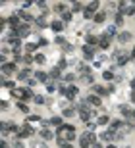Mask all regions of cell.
Returning <instances> with one entry per match:
<instances>
[{"label": "cell", "instance_id": "obj_35", "mask_svg": "<svg viewBox=\"0 0 135 148\" xmlns=\"http://www.w3.org/2000/svg\"><path fill=\"white\" fill-rule=\"evenodd\" d=\"M60 20L64 21V23H70V21L73 20V12H71V10H68L66 13H62V15H60Z\"/></svg>", "mask_w": 135, "mask_h": 148}, {"label": "cell", "instance_id": "obj_22", "mask_svg": "<svg viewBox=\"0 0 135 148\" xmlns=\"http://www.w3.org/2000/svg\"><path fill=\"white\" fill-rule=\"evenodd\" d=\"M110 116L108 114H100V116L96 117V125H100V127H102V125H110Z\"/></svg>", "mask_w": 135, "mask_h": 148}, {"label": "cell", "instance_id": "obj_5", "mask_svg": "<svg viewBox=\"0 0 135 148\" xmlns=\"http://www.w3.org/2000/svg\"><path fill=\"white\" fill-rule=\"evenodd\" d=\"M116 40H118L120 44H128V42H131V40H133V33H131V31H128V29H123V31H120V33H118Z\"/></svg>", "mask_w": 135, "mask_h": 148}, {"label": "cell", "instance_id": "obj_47", "mask_svg": "<svg viewBox=\"0 0 135 148\" xmlns=\"http://www.w3.org/2000/svg\"><path fill=\"white\" fill-rule=\"evenodd\" d=\"M8 108H10V102H8V100H2V110H4V112H6Z\"/></svg>", "mask_w": 135, "mask_h": 148}, {"label": "cell", "instance_id": "obj_3", "mask_svg": "<svg viewBox=\"0 0 135 148\" xmlns=\"http://www.w3.org/2000/svg\"><path fill=\"white\" fill-rule=\"evenodd\" d=\"M33 73H35V71H33L31 67H23V69L18 71V75H16V81H19V83H27V81L31 79Z\"/></svg>", "mask_w": 135, "mask_h": 148}, {"label": "cell", "instance_id": "obj_32", "mask_svg": "<svg viewBox=\"0 0 135 148\" xmlns=\"http://www.w3.org/2000/svg\"><path fill=\"white\" fill-rule=\"evenodd\" d=\"M123 125H126V123H123V119H114V121L110 123V129H112L114 133H118V129L123 127Z\"/></svg>", "mask_w": 135, "mask_h": 148}, {"label": "cell", "instance_id": "obj_31", "mask_svg": "<svg viewBox=\"0 0 135 148\" xmlns=\"http://www.w3.org/2000/svg\"><path fill=\"white\" fill-rule=\"evenodd\" d=\"M2 87L8 89V90H14L16 89V81H14V79H2Z\"/></svg>", "mask_w": 135, "mask_h": 148}, {"label": "cell", "instance_id": "obj_6", "mask_svg": "<svg viewBox=\"0 0 135 148\" xmlns=\"http://www.w3.org/2000/svg\"><path fill=\"white\" fill-rule=\"evenodd\" d=\"M33 77L37 79L39 83H43V85H48V83H50V77H48V71H45V69H37L35 73H33Z\"/></svg>", "mask_w": 135, "mask_h": 148}, {"label": "cell", "instance_id": "obj_26", "mask_svg": "<svg viewBox=\"0 0 135 148\" xmlns=\"http://www.w3.org/2000/svg\"><path fill=\"white\" fill-rule=\"evenodd\" d=\"M85 8H87V4H83V2H73L71 4V12L79 13V12H85Z\"/></svg>", "mask_w": 135, "mask_h": 148}, {"label": "cell", "instance_id": "obj_52", "mask_svg": "<svg viewBox=\"0 0 135 148\" xmlns=\"http://www.w3.org/2000/svg\"><path fill=\"white\" fill-rule=\"evenodd\" d=\"M106 148H120V146H116V144H106Z\"/></svg>", "mask_w": 135, "mask_h": 148}, {"label": "cell", "instance_id": "obj_43", "mask_svg": "<svg viewBox=\"0 0 135 148\" xmlns=\"http://www.w3.org/2000/svg\"><path fill=\"white\" fill-rule=\"evenodd\" d=\"M37 85H39V81H37V79H35V77H31V79H29V81H27V83H25V87H29V89H33V87H37Z\"/></svg>", "mask_w": 135, "mask_h": 148}, {"label": "cell", "instance_id": "obj_4", "mask_svg": "<svg viewBox=\"0 0 135 148\" xmlns=\"http://www.w3.org/2000/svg\"><path fill=\"white\" fill-rule=\"evenodd\" d=\"M116 139V133L112 129H106V131H100L98 133V141L100 142H106V144H112V141Z\"/></svg>", "mask_w": 135, "mask_h": 148}, {"label": "cell", "instance_id": "obj_8", "mask_svg": "<svg viewBox=\"0 0 135 148\" xmlns=\"http://www.w3.org/2000/svg\"><path fill=\"white\" fill-rule=\"evenodd\" d=\"M64 27H66V23L60 20V17H56V20L50 21V29H52V33H56V35H60V33L64 31Z\"/></svg>", "mask_w": 135, "mask_h": 148}, {"label": "cell", "instance_id": "obj_20", "mask_svg": "<svg viewBox=\"0 0 135 148\" xmlns=\"http://www.w3.org/2000/svg\"><path fill=\"white\" fill-rule=\"evenodd\" d=\"M48 77H50V81L56 83V79H64V75H62V71L58 69V67H52V69L48 71Z\"/></svg>", "mask_w": 135, "mask_h": 148}, {"label": "cell", "instance_id": "obj_49", "mask_svg": "<svg viewBox=\"0 0 135 148\" xmlns=\"http://www.w3.org/2000/svg\"><path fill=\"white\" fill-rule=\"evenodd\" d=\"M129 102L135 104V90H131V94H129Z\"/></svg>", "mask_w": 135, "mask_h": 148}, {"label": "cell", "instance_id": "obj_24", "mask_svg": "<svg viewBox=\"0 0 135 148\" xmlns=\"http://www.w3.org/2000/svg\"><path fill=\"white\" fill-rule=\"evenodd\" d=\"M116 27H122L123 23H126V15L123 13H120V12H116V15H114V21H112Z\"/></svg>", "mask_w": 135, "mask_h": 148}, {"label": "cell", "instance_id": "obj_11", "mask_svg": "<svg viewBox=\"0 0 135 148\" xmlns=\"http://www.w3.org/2000/svg\"><path fill=\"white\" fill-rule=\"evenodd\" d=\"M81 52H83V60H85V62H89V60L95 58V48H93V46H89V44H83V46H81Z\"/></svg>", "mask_w": 135, "mask_h": 148}, {"label": "cell", "instance_id": "obj_15", "mask_svg": "<svg viewBox=\"0 0 135 148\" xmlns=\"http://www.w3.org/2000/svg\"><path fill=\"white\" fill-rule=\"evenodd\" d=\"M87 102H89V106L100 108V106H102V98H100V96H96V94H89V96H87Z\"/></svg>", "mask_w": 135, "mask_h": 148}, {"label": "cell", "instance_id": "obj_51", "mask_svg": "<svg viewBox=\"0 0 135 148\" xmlns=\"http://www.w3.org/2000/svg\"><path fill=\"white\" fill-rule=\"evenodd\" d=\"M129 56H131V60H135V46L131 48V52H129Z\"/></svg>", "mask_w": 135, "mask_h": 148}, {"label": "cell", "instance_id": "obj_2", "mask_svg": "<svg viewBox=\"0 0 135 148\" xmlns=\"http://www.w3.org/2000/svg\"><path fill=\"white\" fill-rule=\"evenodd\" d=\"M33 135H35V127H33L31 123H23L21 129H19V133L16 135V139L21 141V139H29V137H33Z\"/></svg>", "mask_w": 135, "mask_h": 148}, {"label": "cell", "instance_id": "obj_36", "mask_svg": "<svg viewBox=\"0 0 135 148\" xmlns=\"http://www.w3.org/2000/svg\"><path fill=\"white\" fill-rule=\"evenodd\" d=\"M16 108H18L21 114H31V112H29V106H27L25 102H16Z\"/></svg>", "mask_w": 135, "mask_h": 148}, {"label": "cell", "instance_id": "obj_14", "mask_svg": "<svg viewBox=\"0 0 135 148\" xmlns=\"http://www.w3.org/2000/svg\"><path fill=\"white\" fill-rule=\"evenodd\" d=\"M52 12L62 15V13L68 12V4H66V2H54V4H52Z\"/></svg>", "mask_w": 135, "mask_h": 148}, {"label": "cell", "instance_id": "obj_7", "mask_svg": "<svg viewBox=\"0 0 135 148\" xmlns=\"http://www.w3.org/2000/svg\"><path fill=\"white\" fill-rule=\"evenodd\" d=\"M10 96L16 98L18 102H23L25 100V87H16L14 90H10Z\"/></svg>", "mask_w": 135, "mask_h": 148}, {"label": "cell", "instance_id": "obj_44", "mask_svg": "<svg viewBox=\"0 0 135 148\" xmlns=\"http://www.w3.org/2000/svg\"><path fill=\"white\" fill-rule=\"evenodd\" d=\"M31 6H33V2H31V0H29V2L25 0V2H21V6H19V8H21V10H29Z\"/></svg>", "mask_w": 135, "mask_h": 148}, {"label": "cell", "instance_id": "obj_42", "mask_svg": "<svg viewBox=\"0 0 135 148\" xmlns=\"http://www.w3.org/2000/svg\"><path fill=\"white\" fill-rule=\"evenodd\" d=\"M46 92H58V85H54V81L46 85Z\"/></svg>", "mask_w": 135, "mask_h": 148}, {"label": "cell", "instance_id": "obj_30", "mask_svg": "<svg viewBox=\"0 0 135 148\" xmlns=\"http://www.w3.org/2000/svg\"><path fill=\"white\" fill-rule=\"evenodd\" d=\"M33 102L37 104V106H45V104H48V96H45V94H37Z\"/></svg>", "mask_w": 135, "mask_h": 148}, {"label": "cell", "instance_id": "obj_39", "mask_svg": "<svg viewBox=\"0 0 135 148\" xmlns=\"http://www.w3.org/2000/svg\"><path fill=\"white\" fill-rule=\"evenodd\" d=\"M23 64H25L27 67L31 64H35V56H33V54H25V56H23Z\"/></svg>", "mask_w": 135, "mask_h": 148}, {"label": "cell", "instance_id": "obj_17", "mask_svg": "<svg viewBox=\"0 0 135 148\" xmlns=\"http://www.w3.org/2000/svg\"><path fill=\"white\" fill-rule=\"evenodd\" d=\"M35 23H37V27H50V23H48V20H46V13H41V15H37V20H35Z\"/></svg>", "mask_w": 135, "mask_h": 148}, {"label": "cell", "instance_id": "obj_55", "mask_svg": "<svg viewBox=\"0 0 135 148\" xmlns=\"http://www.w3.org/2000/svg\"><path fill=\"white\" fill-rule=\"evenodd\" d=\"M128 148H129V146H128Z\"/></svg>", "mask_w": 135, "mask_h": 148}, {"label": "cell", "instance_id": "obj_21", "mask_svg": "<svg viewBox=\"0 0 135 148\" xmlns=\"http://www.w3.org/2000/svg\"><path fill=\"white\" fill-rule=\"evenodd\" d=\"M120 114H122V117H131L133 108H131L129 104H122V106H120Z\"/></svg>", "mask_w": 135, "mask_h": 148}, {"label": "cell", "instance_id": "obj_53", "mask_svg": "<svg viewBox=\"0 0 135 148\" xmlns=\"http://www.w3.org/2000/svg\"><path fill=\"white\" fill-rule=\"evenodd\" d=\"M131 119H133V121H135V108H133V114H131Z\"/></svg>", "mask_w": 135, "mask_h": 148}, {"label": "cell", "instance_id": "obj_19", "mask_svg": "<svg viewBox=\"0 0 135 148\" xmlns=\"http://www.w3.org/2000/svg\"><path fill=\"white\" fill-rule=\"evenodd\" d=\"M77 114V110L73 108V106H68V108H64L62 110V114H60V116L64 117V119H70V117H73Z\"/></svg>", "mask_w": 135, "mask_h": 148}, {"label": "cell", "instance_id": "obj_40", "mask_svg": "<svg viewBox=\"0 0 135 148\" xmlns=\"http://www.w3.org/2000/svg\"><path fill=\"white\" fill-rule=\"evenodd\" d=\"M54 44L66 46V44H68V42H66V37H62V35H56V39H54Z\"/></svg>", "mask_w": 135, "mask_h": 148}, {"label": "cell", "instance_id": "obj_28", "mask_svg": "<svg viewBox=\"0 0 135 148\" xmlns=\"http://www.w3.org/2000/svg\"><path fill=\"white\" fill-rule=\"evenodd\" d=\"M45 119L39 116V114H31V116H27V119H25V123H43Z\"/></svg>", "mask_w": 135, "mask_h": 148}, {"label": "cell", "instance_id": "obj_23", "mask_svg": "<svg viewBox=\"0 0 135 148\" xmlns=\"http://www.w3.org/2000/svg\"><path fill=\"white\" fill-rule=\"evenodd\" d=\"M87 10H89L91 13L100 12V2H96V0H93V2H87Z\"/></svg>", "mask_w": 135, "mask_h": 148}, {"label": "cell", "instance_id": "obj_45", "mask_svg": "<svg viewBox=\"0 0 135 148\" xmlns=\"http://www.w3.org/2000/svg\"><path fill=\"white\" fill-rule=\"evenodd\" d=\"M37 44L39 46H48V40L43 39V37H39V39H37Z\"/></svg>", "mask_w": 135, "mask_h": 148}, {"label": "cell", "instance_id": "obj_16", "mask_svg": "<svg viewBox=\"0 0 135 148\" xmlns=\"http://www.w3.org/2000/svg\"><path fill=\"white\" fill-rule=\"evenodd\" d=\"M118 33H120V31H118V27H116L114 23H112V25H108L106 29H104L102 35H106L108 39H114V37H118Z\"/></svg>", "mask_w": 135, "mask_h": 148}, {"label": "cell", "instance_id": "obj_29", "mask_svg": "<svg viewBox=\"0 0 135 148\" xmlns=\"http://www.w3.org/2000/svg\"><path fill=\"white\" fill-rule=\"evenodd\" d=\"M35 64H37V65H45L46 64V54L37 52V54H35Z\"/></svg>", "mask_w": 135, "mask_h": 148}, {"label": "cell", "instance_id": "obj_13", "mask_svg": "<svg viewBox=\"0 0 135 148\" xmlns=\"http://www.w3.org/2000/svg\"><path fill=\"white\" fill-rule=\"evenodd\" d=\"M91 92H93V94H96V96H106V94H108V89H106V87H102V85H93V87H91Z\"/></svg>", "mask_w": 135, "mask_h": 148}, {"label": "cell", "instance_id": "obj_34", "mask_svg": "<svg viewBox=\"0 0 135 148\" xmlns=\"http://www.w3.org/2000/svg\"><path fill=\"white\" fill-rule=\"evenodd\" d=\"M41 137H43L45 141H52V139H54V133H52L50 129H43V131H41Z\"/></svg>", "mask_w": 135, "mask_h": 148}, {"label": "cell", "instance_id": "obj_18", "mask_svg": "<svg viewBox=\"0 0 135 148\" xmlns=\"http://www.w3.org/2000/svg\"><path fill=\"white\" fill-rule=\"evenodd\" d=\"M110 46H112V39H108L106 35H100V44H98V48H100V50H108Z\"/></svg>", "mask_w": 135, "mask_h": 148}, {"label": "cell", "instance_id": "obj_27", "mask_svg": "<svg viewBox=\"0 0 135 148\" xmlns=\"http://www.w3.org/2000/svg\"><path fill=\"white\" fill-rule=\"evenodd\" d=\"M102 79L106 81V83L114 81V79H116V75H114V69H104V71H102Z\"/></svg>", "mask_w": 135, "mask_h": 148}, {"label": "cell", "instance_id": "obj_50", "mask_svg": "<svg viewBox=\"0 0 135 148\" xmlns=\"http://www.w3.org/2000/svg\"><path fill=\"white\" fill-rule=\"evenodd\" d=\"M129 89H131V90H135V77L131 79V81H129Z\"/></svg>", "mask_w": 135, "mask_h": 148}, {"label": "cell", "instance_id": "obj_54", "mask_svg": "<svg viewBox=\"0 0 135 148\" xmlns=\"http://www.w3.org/2000/svg\"><path fill=\"white\" fill-rule=\"evenodd\" d=\"M41 148H48V146H41Z\"/></svg>", "mask_w": 135, "mask_h": 148}, {"label": "cell", "instance_id": "obj_48", "mask_svg": "<svg viewBox=\"0 0 135 148\" xmlns=\"http://www.w3.org/2000/svg\"><path fill=\"white\" fill-rule=\"evenodd\" d=\"M91 148H102V142H100V141L93 142V146H91Z\"/></svg>", "mask_w": 135, "mask_h": 148}, {"label": "cell", "instance_id": "obj_12", "mask_svg": "<svg viewBox=\"0 0 135 148\" xmlns=\"http://www.w3.org/2000/svg\"><path fill=\"white\" fill-rule=\"evenodd\" d=\"M106 17H108V12H106V10H100V12L95 13V17H93V23H95V25H102L104 21H106Z\"/></svg>", "mask_w": 135, "mask_h": 148}, {"label": "cell", "instance_id": "obj_41", "mask_svg": "<svg viewBox=\"0 0 135 148\" xmlns=\"http://www.w3.org/2000/svg\"><path fill=\"white\" fill-rule=\"evenodd\" d=\"M98 127V125H96V121H89V123H85V129H87V131H91V133H95V129Z\"/></svg>", "mask_w": 135, "mask_h": 148}, {"label": "cell", "instance_id": "obj_38", "mask_svg": "<svg viewBox=\"0 0 135 148\" xmlns=\"http://www.w3.org/2000/svg\"><path fill=\"white\" fill-rule=\"evenodd\" d=\"M81 81H83V85H89V87H93V85H95L93 75H81Z\"/></svg>", "mask_w": 135, "mask_h": 148}, {"label": "cell", "instance_id": "obj_25", "mask_svg": "<svg viewBox=\"0 0 135 148\" xmlns=\"http://www.w3.org/2000/svg\"><path fill=\"white\" fill-rule=\"evenodd\" d=\"M37 48H39L37 42H25V44H23V50H25V54H33ZM35 54H37V52H35Z\"/></svg>", "mask_w": 135, "mask_h": 148}, {"label": "cell", "instance_id": "obj_37", "mask_svg": "<svg viewBox=\"0 0 135 148\" xmlns=\"http://www.w3.org/2000/svg\"><path fill=\"white\" fill-rule=\"evenodd\" d=\"M56 67H58V69H60V71H64L66 67H68V60H66V56H62V58L58 60V64H56Z\"/></svg>", "mask_w": 135, "mask_h": 148}, {"label": "cell", "instance_id": "obj_46", "mask_svg": "<svg viewBox=\"0 0 135 148\" xmlns=\"http://www.w3.org/2000/svg\"><path fill=\"white\" fill-rule=\"evenodd\" d=\"M2 54L6 56V54H10V48H8V44H2Z\"/></svg>", "mask_w": 135, "mask_h": 148}, {"label": "cell", "instance_id": "obj_10", "mask_svg": "<svg viewBox=\"0 0 135 148\" xmlns=\"http://www.w3.org/2000/svg\"><path fill=\"white\" fill-rule=\"evenodd\" d=\"M16 31H18L19 39H25V37H29V35H31V25L23 21V23H21V25H19L18 29H16Z\"/></svg>", "mask_w": 135, "mask_h": 148}, {"label": "cell", "instance_id": "obj_1", "mask_svg": "<svg viewBox=\"0 0 135 148\" xmlns=\"http://www.w3.org/2000/svg\"><path fill=\"white\" fill-rule=\"evenodd\" d=\"M2 77L4 79H8V77H16L18 75V64L16 62H8V64H4L2 65Z\"/></svg>", "mask_w": 135, "mask_h": 148}, {"label": "cell", "instance_id": "obj_33", "mask_svg": "<svg viewBox=\"0 0 135 148\" xmlns=\"http://www.w3.org/2000/svg\"><path fill=\"white\" fill-rule=\"evenodd\" d=\"M77 79V73H66L64 79H62V83H68V85H73V81Z\"/></svg>", "mask_w": 135, "mask_h": 148}, {"label": "cell", "instance_id": "obj_9", "mask_svg": "<svg viewBox=\"0 0 135 148\" xmlns=\"http://www.w3.org/2000/svg\"><path fill=\"white\" fill-rule=\"evenodd\" d=\"M85 44H89V46L95 48V46L100 44V37L95 35V33H87V35H85Z\"/></svg>", "mask_w": 135, "mask_h": 148}]
</instances>
